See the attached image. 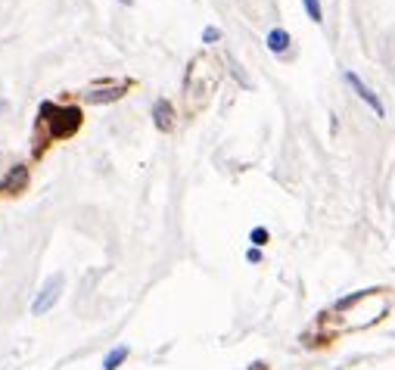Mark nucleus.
<instances>
[{
    "mask_svg": "<svg viewBox=\"0 0 395 370\" xmlns=\"http://www.w3.org/2000/svg\"><path fill=\"white\" fill-rule=\"evenodd\" d=\"M125 93V88H93V91H84V100L88 103H113Z\"/></svg>",
    "mask_w": 395,
    "mask_h": 370,
    "instance_id": "5",
    "label": "nucleus"
},
{
    "mask_svg": "<svg viewBox=\"0 0 395 370\" xmlns=\"http://www.w3.org/2000/svg\"><path fill=\"white\" fill-rule=\"evenodd\" d=\"M25 180H29V171H25V168L19 165V168H13L10 175H6V180L0 184V190H13V187L19 190V187H25Z\"/></svg>",
    "mask_w": 395,
    "mask_h": 370,
    "instance_id": "8",
    "label": "nucleus"
},
{
    "mask_svg": "<svg viewBox=\"0 0 395 370\" xmlns=\"http://www.w3.org/2000/svg\"><path fill=\"white\" fill-rule=\"evenodd\" d=\"M128 355H131V349H128V346H116L106 358H103V370H118V367H122V361H125Z\"/></svg>",
    "mask_w": 395,
    "mask_h": 370,
    "instance_id": "7",
    "label": "nucleus"
},
{
    "mask_svg": "<svg viewBox=\"0 0 395 370\" xmlns=\"http://www.w3.org/2000/svg\"><path fill=\"white\" fill-rule=\"evenodd\" d=\"M346 81L352 84V88H355V93H358V97H361V100L367 103V106H371V109H374V113H376V118H383V115H386V109H383V103H380V97H376V93H374L371 88H367V84H364L361 78H358V75H355V72H346Z\"/></svg>",
    "mask_w": 395,
    "mask_h": 370,
    "instance_id": "3",
    "label": "nucleus"
},
{
    "mask_svg": "<svg viewBox=\"0 0 395 370\" xmlns=\"http://www.w3.org/2000/svg\"><path fill=\"white\" fill-rule=\"evenodd\" d=\"M268 50H271V53H287V50H289V34L283 29H271L268 31Z\"/></svg>",
    "mask_w": 395,
    "mask_h": 370,
    "instance_id": "6",
    "label": "nucleus"
},
{
    "mask_svg": "<svg viewBox=\"0 0 395 370\" xmlns=\"http://www.w3.org/2000/svg\"><path fill=\"white\" fill-rule=\"evenodd\" d=\"M63 287H66L63 274H53V277H47V283L41 287V292L34 296V302H31V314H47L50 308L59 302V296H63Z\"/></svg>",
    "mask_w": 395,
    "mask_h": 370,
    "instance_id": "2",
    "label": "nucleus"
},
{
    "mask_svg": "<svg viewBox=\"0 0 395 370\" xmlns=\"http://www.w3.org/2000/svg\"><path fill=\"white\" fill-rule=\"evenodd\" d=\"M305 4V13H308V19L312 22H321L324 16H321V4H317V0H302Z\"/></svg>",
    "mask_w": 395,
    "mask_h": 370,
    "instance_id": "9",
    "label": "nucleus"
},
{
    "mask_svg": "<svg viewBox=\"0 0 395 370\" xmlns=\"http://www.w3.org/2000/svg\"><path fill=\"white\" fill-rule=\"evenodd\" d=\"M118 4H128V6H131V4H134V0H118Z\"/></svg>",
    "mask_w": 395,
    "mask_h": 370,
    "instance_id": "14",
    "label": "nucleus"
},
{
    "mask_svg": "<svg viewBox=\"0 0 395 370\" xmlns=\"http://www.w3.org/2000/svg\"><path fill=\"white\" fill-rule=\"evenodd\" d=\"M218 38H221V31L215 29V25H205V29H202V41H205V44H215Z\"/></svg>",
    "mask_w": 395,
    "mask_h": 370,
    "instance_id": "11",
    "label": "nucleus"
},
{
    "mask_svg": "<svg viewBox=\"0 0 395 370\" xmlns=\"http://www.w3.org/2000/svg\"><path fill=\"white\" fill-rule=\"evenodd\" d=\"M41 122L47 125V137L63 140L81 128V113L75 106H56V103H41Z\"/></svg>",
    "mask_w": 395,
    "mask_h": 370,
    "instance_id": "1",
    "label": "nucleus"
},
{
    "mask_svg": "<svg viewBox=\"0 0 395 370\" xmlns=\"http://www.w3.org/2000/svg\"><path fill=\"white\" fill-rule=\"evenodd\" d=\"M175 109H171L168 100H156L153 103V122H156L159 131H171V125H175Z\"/></svg>",
    "mask_w": 395,
    "mask_h": 370,
    "instance_id": "4",
    "label": "nucleus"
},
{
    "mask_svg": "<svg viewBox=\"0 0 395 370\" xmlns=\"http://www.w3.org/2000/svg\"><path fill=\"white\" fill-rule=\"evenodd\" d=\"M252 370H265V364H262V361H259V364H255V367H252Z\"/></svg>",
    "mask_w": 395,
    "mask_h": 370,
    "instance_id": "13",
    "label": "nucleus"
},
{
    "mask_svg": "<svg viewBox=\"0 0 395 370\" xmlns=\"http://www.w3.org/2000/svg\"><path fill=\"white\" fill-rule=\"evenodd\" d=\"M249 240H252V246H265V243H268V230H265V227H252Z\"/></svg>",
    "mask_w": 395,
    "mask_h": 370,
    "instance_id": "10",
    "label": "nucleus"
},
{
    "mask_svg": "<svg viewBox=\"0 0 395 370\" xmlns=\"http://www.w3.org/2000/svg\"><path fill=\"white\" fill-rule=\"evenodd\" d=\"M246 258H249V262H252V264H259V262H262V252H259V249H249V252H246Z\"/></svg>",
    "mask_w": 395,
    "mask_h": 370,
    "instance_id": "12",
    "label": "nucleus"
}]
</instances>
